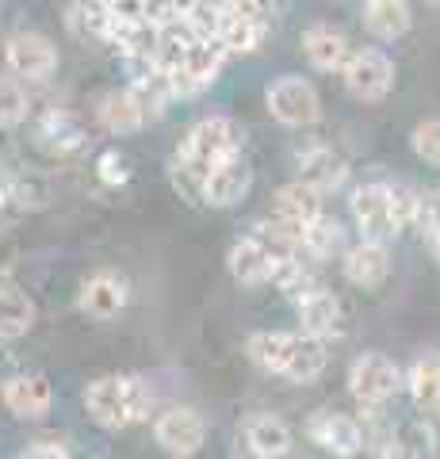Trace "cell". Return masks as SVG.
<instances>
[{"instance_id": "obj_18", "label": "cell", "mask_w": 440, "mask_h": 459, "mask_svg": "<svg viewBox=\"0 0 440 459\" xmlns=\"http://www.w3.org/2000/svg\"><path fill=\"white\" fill-rule=\"evenodd\" d=\"M299 325L303 333H315L322 341H330L341 333V322H345V314H341V299L333 291H325V287H315L310 295H303L299 303Z\"/></svg>"}, {"instance_id": "obj_6", "label": "cell", "mask_w": 440, "mask_h": 459, "mask_svg": "<svg viewBox=\"0 0 440 459\" xmlns=\"http://www.w3.org/2000/svg\"><path fill=\"white\" fill-rule=\"evenodd\" d=\"M153 440H158L161 452L177 455V459H188L207 444V421L188 406H173L153 421Z\"/></svg>"}, {"instance_id": "obj_31", "label": "cell", "mask_w": 440, "mask_h": 459, "mask_svg": "<svg viewBox=\"0 0 440 459\" xmlns=\"http://www.w3.org/2000/svg\"><path fill=\"white\" fill-rule=\"evenodd\" d=\"M31 111V100L23 92V81L20 77H0V131H12L20 126Z\"/></svg>"}, {"instance_id": "obj_26", "label": "cell", "mask_w": 440, "mask_h": 459, "mask_svg": "<svg viewBox=\"0 0 440 459\" xmlns=\"http://www.w3.org/2000/svg\"><path fill=\"white\" fill-rule=\"evenodd\" d=\"M291 337L295 333H283V329H261V333L249 337L246 352L261 371H268V376H283V364H288V352H291Z\"/></svg>"}, {"instance_id": "obj_37", "label": "cell", "mask_w": 440, "mask_h": 459, "mask_svg": "<svg viewBox=\"0 0 440 459\" xmlns=\"http://www.w3.org/2000/svg\"><path fill=\"white\" fill-rule=\"evenodd\" d=\"M111 16L116 20H150L146 16V0H108Z\"/></svg>"}, {"instance_id": "obj_10", "label": "cell", "mask_w": 440, "mask_h": 459, "mask_svg": "<svg viewBox=\"0 0 440 459\" xmlns=\"http://www.w3.org/2000/svg\"><path fill=\"white\" fill-rule=\"evenodd\" d=\"M352 219H357L364 238H394L399 234V222H394L391 211V188L387 184H364V188L352 192Z\"/></svg>"}, {"instance_id": "obj_14", "label": "cell", "mask_w": 440, "mask_h": 459, "mask_svg": "<svg viewBox=\"0 0 440 459\" xmlns=\"http://www.w3.org/2000/svg\"><path fill=\"white\" fill-rule=\"evenodd\" d=\"M345 280L357 287H379L391 276V253L383 238H360L352 249H345Z\"/></svg>"}, {"instance_id": "obj_7", "label": "cell", "mask_w": 440, "mask_h": 459, "mask_svg": "<svg viewBox=\"0 0 440 459\" xmlns=\"http://www.w3.org/2000/svg\"><path fill=\"white\" fill-rule=\"evenodd\" d=\"M226 57H230V50H226L219 39H195L188 57L173 69L177 96H195V92H203L207 84H215V77L226 65Z\"/></svg>"}, {"instance_id": "obj_19", "label": "cell", "mask_w": 440, "mask_h": 459, "mask_svg": "<svg viewBox=\"0 0 440 459\" xmlns=\"http://www.w3.org/2000/svg\"><path fill=\"white\" fill-rule=\"evenodd\" d=\"M299 172H303V180H310L318 192H337L341 184L349 180V165H345V157L333 153L330 146H306L299 150Z\"/></svg>"}, {"instance_id": "obj_13", "label": "cell", "mask_w": 440, "mask_h": 459, "mask_svg": "<svg viewBox=\"0 0 440 459\" xmlns=\"http://www.w3.org/2000/svg\"><path fill=\"white\" fill-rule=\"evenodd\" d=\"M131 299V283L119 272H96V276L84 280L81 295H77V307L92 318H116V314L126 307Z\"/></svg>"}, {"instance_id": "obj_8", "label": "cell", "mask_w": 440, "mask_h": 459, "mask_svg": "<svg viewBox=\"0 0 440 459\" xmlns=\"http://www.w3.org/2000/svg\"><path fill=\"white\" fill-rule=\"evenodd\" d=\"M341 77H345V89L357 100H383L394 84V65H391V57L379 50H352L349 65L341 69Z\"/></svg>"}, {"instance_id": "obj_30", "label": "cell", "mask_w": 440, "mask_h": 459, "mask_svg": "<svg viewBox=\"0 0 440 459\" xmlns=\"http://www.w3.org/2000/svg\"><path fill=\"white\" fill-rule=\"evenodd\" d=\"M410 398L418 402L421 410H436V398H440V356H425L410 368Z\"/></svg>"}, {"instance_id": "obj_17", "label": "cell", "mask_w": 440, "mask_h": 459, "mask_svg": "<svg viewBox=\"0 0 440 459\" xmlns=\"http://www.w3.org/2000/svg\"><path fill=\"white\" fill-rule=\"evenodd\" d=\"M303 54H306L310 65L322 69V74H341L352 57V47H349L345 35L333 31V27L315 23L303 31Z\"/></svg>"}, {"instance_id": "obj_22", "label": "cell", "mask_w": 440, "mask_h": 459, "mask_svg": "<svg viewBox=\"0 0 440 459\" xmlns=\"http://www.w3.org/2000/svg\"><path fill=\"white\" fill-rule=\"evenodd\" d=\"M364 31L383 42H394L410 31L406 0H364Z\"/></svg>"}, {"instance_id": "obj_29", "label": "cell", "mask_w": 440, "mask_h": 459, "mask_svg": "<svg viewBox=\"0 0 440 459\" xmlns=\"http://www.w3.org/2000/svg\"><path fill=\"white\" fill-rule=\"evenodd\" d=\"M364 452L372 455H402V440H399V429H394L387 418L379 413V406H364Z\"/></svg>"}, {"instance_id": "obj_34", "label": "cell", "mask_w": 440, "mask_h": 459, "mask_svg": "<svg viewBox=\"0 0 440 459\" xmlns=\"http://www.w3.org/2000/svg\"><path fill=\"white\" fill-rule=\"evenodd\" d=\"M42 138H54V150H77L84 134L69 119H62V115H50L47 126H42Z\"/></svg>"}, {"instance_id": "obj_23", "label": "cell", "mask_w": 440, "mask_h": 459, "mask_svg": "<svg viewBox=\"0 0 440 459\" xmlns=\"http://www.w3.org/2000/svg\"><path fill=\"white\" fill-rule=\"evenodd\" d=\"M35 325V303L27 291L12 283H0V341H20Z\"/></svg>"}, {"instance_id": "obj_16", "label": "cell", "mask_w": 440, "mask_h": 459, "mask_svg": "<svg viewBox=\"0 0 440 459\" xmlns=\"http://www.w3.org/2000/svg\"><path fill=\"white\" fill-rule=\"evenodd\" d=\"M241 437H246V448L257 459H280L295 448L291 425L283 418H276V413H257V418H249L246 429H241Z\"/></svg>"}, {"instance_id": "obj_33", "label": "cell", "mask_w": 440, "mask_h": 459, "mask_svg": "<svg viewBox=\"0 0 440 459\" xmlns=\"http://www.w3.org/2000/svg\"><path fill=\"white\" fill-rule=\"evenodd\" d=\"M387 188H391V211H394V222H399V230L418 226L421 192H414L410 184H387Z\"/></svg>"}, {"instance_id": "obj_32", "label": "cell", "mask_w": 440, "mask_h": 459, "mask_svg": "<svg viewBox=\"0 0 440 459\" xmlns=\"http://www.w3.org/2000/svg\"><path fill=\"white\" fill-rule=\"evenodd\" d=\"M410 150L418 153V161L440 169V119H425L410 134Z\"/></svg>"}, {"instance_id": "obj_25", "label": "cell", "mask_w": 440, "mask_h": 459, "mask_svg": "<svg viewBox=\"0 0 440 459\" xmlns=\"http://www.w3.org/2000/svg\"><path fill=\"white\" fill-rule=\"evenodd\" d=\"M146 119H150V115L134 100L131 84L119 89V92H108L104 104H100V123L108 126L111 134H131V131H138V126H146Z\"/></svg>"}, {"instance_id": "obj_2", "label": "cell", "mask_w": 440, "mask_h": 459, "mask_svg": "<svg viewBox=\"0 0 440 459\" xmlns=\"http://www.w3.org/2000/svg\"><path fill=\"white\" fill-rule=\"evenodd\" d=\"M241 146H246V126L230 119V115H207V119H200L184 134L180 150H177V165L203 180L215 165L237 157Z\"/></svg>"}, {"instance_id": "obj_35", "label": "cell", "mask_w": 440, "mask_h": 459, "mask_svg": "<svg viewBox=\"0 0 440 459\" xmlns=\"http://www.w3.org/2000/svg\"><path fill=\"white\" fill-rule=\"evenodd\" d=\"M23 459H65L69 455V444L54 433V437H35V440H27V448L20 452Z\"/></svg>"}, {"instance_id": "obj_5", "label": "cell", "mask_w": 440, "mask_h": 459, "mask_svg": "<svg viewBox=\"0 0 440 459\" xmlns=\"http://www.w3.org/2000/svg\"><path fill=\"white\" fill-rule=\"evenodd\" d=\"M4 62H8L12 77L47 81V77H54V69H58V47H54L47 35H39V31H20V35L8 39Z\"/></svg>"}, {"instance_id": "obj_20", "label": "cell", "mask_w": 440, "mask_h": 459, "mask_svg": "<svg viewBox=\"0 0 440 459\" xmlns=\"http://www.w3.org/2000/svg\"><path fill=\"white\" fill-rule=\"evenodd\" d=\"M325 364H330V352H325V341L315 333H295L291 337V352H288V364H283V379L291 383H315Z\"/></svg>"}, {"instance_id": "obj_11", "label": "cell", "mask_w": 440, "mask_h": 459, "mask_svg": "<svg viewBox=\"0 0 440 459\" xmlns=\"http://www.w3.org/2000/svg\"><path fill=\"white\" fill-rule=\"evenodd\" d=\"M249 188H253V169H249L246 157L237 153V157H230V161L215 165L203 177V204L219 207V211L237 207L241 199L249 195Z\"/></svg>"}, {"instance_id": "obj_9", "label": "cell", "mask_w": 440, "mask_h": 459, "mask_svg": "<svg viewBox=\"0 0 440 459\" xmlns=\"http://www.w3.org/2000/svg\"><path fill=\"white\" fill-rule=\"evenodd\" d=\"M306 437L318 444L322 452H333V455H360L364 452V425L349 413H330V410H318L315 418L306 421Z\"/></svg>"}, {"instance_id": "obj_21", "label": "cell", "mask_w": 440, "mask_h": 459, "mask_svg": "<svg viewBox=\"0 0 440 459\" xmlns=\"http://www.w3.org/2000/svg\"><path fill=\"white\" fill-rule=\"evenodd\" d=\"M268 20H257V16H246V12H234V8H226V16L219 23V42L230 54H253V50H261V42L268 35Z\"/></svg>"}, {"instance_id": "obj_38", "label": "cell", "mask_w": 440, "mask_h": 459, "mask_svg": "<svg viewBox=\"0 0 440 459\" xmlns=\"http://www.w3.org/2000/svg\"><path fill=\"white\" fill-rule=\"evenodd\" d=\"M4 184H8V172H4V165H0V188H4Z\"/></svg>"}, {"instance_id": "obj_12", "label": "cell", "mask_w": 440, "mask_h": 459, "mask_svg": "<svg viewBox=\"0 0 440 459\" xmlns=\"http://www.w3.org/2000/svg\"><path fill=\"white\" fill-rule=\"evenodd\" d=\"M0 398H4L12 418H20V421H42L54 406V391L47 376H12L4 383V391H0Z\"/></svg>"}, {"instance_id": "obj_4", "label": "cell", "mask_w": 440, "mask_h": 459, "mask_svg": "<svg viewBox=\"0 0 440 459\" xmlns=\"http://www.w3.org/2000/svg\"><path fill=\"white\" fill-rule=\"evenodd\" d=\"M399 386H402V371L383 352H364L349 368V391L360 406H383V402L399 394Z\"/></svg>"}, {"instance_id": "obj_15", "label": "cell", "mask_w": 440, "mask_h": 459, "mask_svg": "<svg viewBox=\"0 0 440 459\" xmlns=\"http://www.w3.org/2000/svg\"><path fill=\"white\" fill-rule=\"evenodd\" d=\"M272 256L276 249L268 246L261 234H249L230 246L226 253V268H230V276L246 287H257V283H268V268H272Z\"/></svg>"}, {"instance_id": "obj_24", "label": "cell", "mask_w": 440, "mask_h": 459, "mask_svg": "<svg viewBox=\"0 0 440 459\" xmlns=\"http://www.w3.org/2000/svg\"><path fill=\"white\" fill-rule=\"evenodd\" d=\"M322 195L310 180H291V184H283V188L276 192L272 199V211L283 214V219H295V222H315L318 214H322Z\"/></svg>"}, {"instance_id": "obj_28", "label": "cell", "mask_w": 440, "mask_h": 459, "mask_svg": "<svg viewBox=\"0 0 440 459\" xmlns=\"http://www.w3.org/2000/svg\"><path fill=\"white\" fill-rule=\"evenodd\" d=\"M69 27H73L77 35L108 42L111 31H116V16H111L108 0H77V4L69 8Z\"/></svg>"}, {"instance_id": "obj_3", "label": "cell", "mask_w": 440, "mask_h": 459, "mask_svg": "<svg viewBox=\"0 0 440 459\" xmlns=\"http://www.w3.org/2000/svg\"><path fill=\"white\" fill-rule=\"evenodd\" d=\"M268 111L272 119L291 126V131H303V126H315L322 115V100L318 89L306 77H280L268 84Z\"/></svg>"}, {"instance_id": "obj_40", "label": "cell", "mask_w": 440, "mask_h": 459, "mask_svg": "<svg viewBox=\"0 0 440 459\" xmlns=\"http://www.w3.org/2000/svg\"><path fill=\"white\" fill-rule=\"evenodd\" d=\"M436 413H440V398H436Z\"/></svg>"}, {"instance_id": "obj_27", "label": "cell", "mask_w": 440, "mask_h": 459, "mask_svg": "<svg viewBox=\"0 0 440 459\" xmlns=\"http://www.w3.org/2000/svg\"><path fill=\"white\" fill-rule=\"evenodd\" d=\"M341 249H345V230H341L337 219H330V214L322 211L315 222H306V234H303L306 261H330V256H337Z\"/></svg>"}, {"instance_id": "obj_1", "label": "cell", "mask_w": 440, "mask_h": 459, "mask_svg": "<svg viewBox=\"0 0 440 459\" xmlns=\"http://www.w3.org/2000/svg\"><path fill=\"white\" fill-rule=\"evenodd\" d=\"M150 406H153V391L138 376H100L84 391V410L108 433H119V429L134 421H146Z\"/></svg>"}, {"instance_id": "obj_39", "label": "cell", "mask_w": 440, "mask_h": 459, "mask_svg": "<svg viewBox=\"0 0 440 459\" xmlns=\"http://www.w3.org/2000/svg\"><path fill=\"white\" fill-rule=\"evenodd\" d=\"M425 4H440V0H425Z\"/></svg>"}, {"instance_id": "obj_36", "label": "cell", "mask_w": 440, "mask_h": 459, "mask_svg": "<svg viewBox=\"0 0 440 459\" xmlns=\"http://www.w3.org/2000/svg\"><path fill=\"white\" fill-rule=\"evenodd\" d=\"M100 180H104V184H123V180H126V161H123L116 150H108V153L100 157Z\"/></svg>"}]
</instances>
